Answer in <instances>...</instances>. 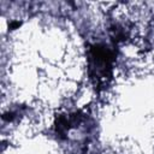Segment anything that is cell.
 Listing matches in <instances>:
<instances>
[{"mask_svg": "<svg viewBox=\"0 0 154 154\" xmlns=\"http://www.w3.org/2000/svg\"><path fill=\"white\" fill-rule=\"evenodd\" d=\"M113 52L102 45H94L89 51V76L96 87H102L112 76Z\"/></svg>", "mask_w": 154, "mask_h": 154, "instance_id": "1", "label": "cell"}]
</instances>
